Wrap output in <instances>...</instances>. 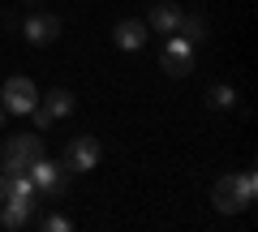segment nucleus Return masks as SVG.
I'll return each instance as SVG.
<instances>
[{
    "instance_id": "4",
    "label": "nucleus",
    "mask_w": 258,
    "mask_h": 232,
    "mask_svg": "<svg viewBox=\"0 0 258 232\" xmlns=\"http://www.w3.org/2000/svg\"><path fill=\"white\" fill-rule=\"evenodd\" d=\"M26 177L35 181V189L39 194H47V198H56V194H64V168H56L47 155H39L35 164L26 168Z\"/></svg>"
},
{
    "instance_id": "10",
    "label": "nucleus",
    "mask_w": 258,
    "mask_h": 232,
    "mask_svg": "<svg viewBox=\"0 0 258 232\" xmlns=\"http://www.w3.org/2000/svg\"><path fill=\"white\" fill-rule=\"evenodd\" d=\"M176 22H181V9H176L172 0H159V5H151V26L164 30V35H172Z\"/></svg>"
},
{
    "instance_id": "7",
    "label": "nucleus",
    "mask_w": 258,
    "mask_h": 232,
    "mask_svg": "<svg viewBox=\"0 0 258 232\" xmlns=\"http://www.w3.org/2000/svg\"><path fill=\"white\" fill-rule=\"evenodd\" d=\"M26 39L35 47H47L52 39H60V18L56 13H30L26 18Z\"/></svg>"
},
{
    "instance_id": "1",
    "label": "nucleus",
    "mask_w": 258,
    "mask_h": 232,
    "mask_svg": "<svg viewBox=\"0 0 258 232\" xmlns=\"http://www.w3.org/2000/svg\"><path fill=\"white\" fill-rule=\"evenodd\" d=\"M254 194H258V172H241V177H220L215 181L211 202H215V211L237 215V211L254 206Z\"/></svg>"
},
{
    "instance_id": "12",
    "label": "nucleus",
    "mask_w": 258,
    "mask_h": 232,
    "mask_svg": "<svg viewBox=\"0 0 258 232\" xmlns=\"http://www.w3.org/2000/svg\"><path fill=\"white\" fill-rule=\"evenodd\" d=\"M43 108L52 112V121H60V116H69V112H74V95H69V91H52Z\"/></svg>"
},
{
    "instance_id": "2",
    "label": "nucleus",
    "mask_w": 258,
    "mask_h": 232,
    "mask_svg": "<svg viewBox=\"0 0 258 232\" xmlns=\"http://www.w3.org/2000/svg\"><path fill=\"white\" fill-rule=\"evenodd\" d=\"M43 155V138L26 133V138H9L5 142V155H0V177H13V172H26L35 159Z\"/></svg>"
},
{
    "instance_id": "11",
    "label": "nucleus",
    "mask_w": 258,
    "mask_h": 232,
    "mask_svg": "<svg viewBox=\"0 0 258 232\" xmlns=\"http://www.w3.org/2000/svg\"><path fill=\"white\" fill-rule=\"evenodd\" d=\"M172 35H181L185 43H198V39H207V22L203 18H185V13H181V22H176Z\"/></svg>"
},
{
    "instance_id": "3",
    "label": "nucleus",
    "mask_w": 258,
    "mask_h": 232,
    "mask_svg": "<svg viewBox=\"0 0 258 232\" xmlns=\"http://www.w3.org/2000/svg\"><path fill=\"white\" fill-rule=\"evenodd\" d=\"M35 103H39V91H35V82H30V78H9V82H5V91H0V108H5V112L26 116Z\"/></svg>"
},
{
    "instance_id": "9",
    "label": "nucleus",
    "mask_w": 258,
    "mask_h": 232,
    "mask_svg": "<svg viewBox=\"0 0 258 232\" xmlns=\"http://www.w3.org/2000/svg\"><path fill=\"white\" fill-rule=\"evenodd\" d=\"M112 39H116L120 52H138V47L147 43V26H142V22H116Z\"/></svg>"
},
{
    "instance_id": "5",
    "label": "nucleus",
    "mask_w": 258,
    "mask_h": 232,
    "mask_svg": "<svg viewBox=\"0 0 258 232\" xmlns=\"http://www.w3.org/2000/svg\"><path fill=\"white\" fill-rule=\"evenodd\" d=\"M159 65H164V73L185 78V73L194 69V43H185L181 35L168 39V43H164V56H159Z\"/></svg>"
},
{
    "instance_id": "8",
    "label": "nucleus",
    "mask_w": 258,
    "mask_h": 232,
    "mask_svg": "<svg viewBox=\"0 0 258 232\" xmlns=\"http://www.w3.org/2000/svg\"><path fill=\"white\" fill-rule=\"evenodd\" d=\"M30 211H35V198H5V211H0V223H5V228H26Z\"/></svg>"
},
{
    "instance_id": "16",
    "label": "nucleus",
    "mask_w": 258,
    "mask_h": 232,
    "mask_svg": "<svg viewBox=\"0 0 258 232\" xmlns=\"http://www.w3.org/2000/svg\"><path fill=\"white\" fill-rule=\"evenodd\" d=\"M0 202H5V181H0Z\"/></svg>"
},
{
    "instance_id": "15",
    "label": "nucleus",
    "mask_w": 258,
    "mask_h": 232,
    "mask_svg": "<svg viewBox=\"0 0 258 232\" xmlns=\"http://www.w3.org/2000/svg\"><path fill=\"white\" fill-rule=\"evenodd\" d=\"M43 228H52V232H69V219H64V215H47Z\"/></svg>"
},
{
    "instance_id": "17",
    "label": "nucleus",
    "mask_w": 258,
    "mask_h": 232,
    "mask_svg": "<svg viewBox=\"0 0 258 232\" xmlns=\"http://www.w3.org/2000/svg\"><path fill=\"white\" fill-rule=\"evenodd\" d=\"M0 121H5V108H0Z\"/></svg>"
},
{
    "instance_id": "6",
    "label": "nucleus",
    "mask_w": 258,
    "mask_h": 232,
    "mask_svg": "<svg viewBox=\"0 0 258 232\" xmlns=\"http://www.w3.org/2000/svg\"><path fill=\"white\" fill-rule=\"evenodd\" d=\"M99 164V142L95 138H74L69 142V150H64V172H91V168Z\"/></svg>"
},
{
    "instance_id": "14",
    "label": "nucleus",
    "mask_w": 258,
    "mask_h": 232,
    "mask_svg": "<svg viewBox=\"0 0 258 232\" xmlns=\"http://www.w3.org/2000/svg\"><path fill=\"white\" fill-rule=\"evenodd\" d=\"M30 116H35V125H39V129H47V125H52V112H47V108H39V103L30 108Z\"/></svg>"
},
{
    "instance_id": "13",
    "label": "nucleus",
    "mask_w": 258,
    "mask_h": 232,
    "mask_svg": "<svg viewBox=\"0 0 258 232\" xmlns=\"http://www.w3.org/2000/svg\"><path fill=\"white\" fill-rule=\"evenodd\" d=\"M232 103H237L232 86H211V108H232Z\"/></svg>"
}]
</instances>
